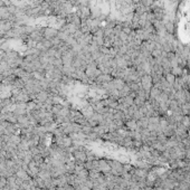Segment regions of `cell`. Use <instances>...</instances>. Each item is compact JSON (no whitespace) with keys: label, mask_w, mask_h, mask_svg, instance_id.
Masks as SVG:
<instances>
[{"label":"cell","mask_w":190,"mask_h":190,"mask_svg":"<svg viewBox=\"0 0 190 190\" xmlns=\"http://www.w3.org/2000/svg\"><path fill=\"white\" fill-rule=\"evenodd\" d=\"M146 100L143 99V97H141L139 95H137L135 97H134V100H133V104H135L138 108H142L144 104H146Z\"/></svg>","instance_id":"cell-7"},{"label":"cell","mask_w":190,"mask_h":190,"mask_svg":"<svg viewBox=\"0 0 190 190\" xmlns=\"http://www.w3.org/2000/svg\"><path fill=\"white\" fill-rule=\"evenodd\" d=\"M180 108H181V111H182V114H184V115H189V113H190V103L186 102V103H184L182 105H180Z\"/></svg>","instance_id":"cell-11"},{"label":"cell","mask_w":190,"mask_h":190,"mask_svg":"<svg viewBox=\"0 0 190 190\" xmlns=\"http://www.w3.org/2000/svg\"><path fill=\"white\" fill-rule=\"evenodd\" d=\"M187 102L190 103V92H188V94H187Z\"/></svg>","instance_id":"cell-17"},{"label":"cell","mask_w":190,"mask_h":190,"mask_svg":"<svg viewBox=\"0 0 190 190\" xmlns=\"http://www.w3.org/2000/svg\"><path fill=\"white\" fill-rule=\"evenodd\" d=\"M125 125H127V129H130L131 131H135V130H138V123H137V121L135 120H129L125 122Z\"/></svg>","instance_id":"cell-8"},{"label":"cell","mask_w":190,"mask_h":190,"mask_svg":"<svg viewBox=\"0 0 190 190\" xmlns=\"http://www.w3.org/2000/svg\"><path fill=\"white\" fill-rule=\"evenodd\" d=\"M161 53H162V49H161V48H154V49L151 51V56L153 57V58H158V57L161 56Z\"/></svg>","instance_id":"cell-14"},{"label":"cell","mask_w":190,"mask_h":190,"mask_svg":"<svg viewBox=\"0 0 190 190\" xmlns=\"http://www.w3.org/2000/svg\"><path fill=\"white\" fill-rule=\"evenodd\" d=\"M112 82H113V85L114 87H115V89H118V91H121V89H123V86L125 85L124 80H122V78H113Z\"/></svg>","instance_id":"cell-5"},{"label":"cell","mask_w":190,"mask_h":190,"mask_svg":"<svg viewBox=\"0 0 190 190\" xmlns=\"http://www.w3.org/2000/svg\"><path fill=\"white\" fill-rule=\"evenodd\" d=\"M120 92V99L121 97H124V96H127V95H130L131 93V89H130V86H129V84L125 83V85L123 86V89L119 91Z\"/></svg>","instance_id":"cell-9"},{"label":"cell","mask_w":190,"mask_h":190,"mask_svg":"<svg viewBox=\"0 0 190 190\" xmlns=\"http://www.w3.org/2000/svg\"><path fill=\"white\" fill-rule=\"evenodd\" d=\"M167 58H168L169 61H172L173 58H176V53H173V51H169V53H167Z\"/></svg>","instance_id":"cell-15"},{"label":"cell","mask_w":190,"mask_h":190,"mask_svg":"<svg viewBox=\"0 0 190 190\" xmlns=\"http://www.w3.org/2000/svg\"><path fill=\"white\" fill-rule=\"evenodd\" d=\"M112 80H113V77H112L111 74H104V73H102L101 75L96 77V80L94 81V84L95 85H102V84L111 82Z\"/></svg>","instance_id":"cell-2"},{"label":"cell","mask_w":190,"mask_h":190,"mask_svg":"<svg viewBox=\"0 0 190 190\" xmlns=\"http://www.w3.org/2000/svg\"><path fill=\"white\" fill-rule=\"evenodd\" d=\"M140 83H141V86L142 89H144L146 92H149L150 93V89H152L153 86V83H152V76L149 75V74H146L141 77L140 80Z\"/></svg>","instance_id":"cell-1"},{"label":"cell","mask_w":190,"mask_h":190,"mask_svg":"<svg viewBox=\"0 0 190 190\" xmlns=\"http://www.w3.org/2000/svg\"><path fill=\"white\" fill-rule=\"evenodd\" d=\"M165 81L169 83L170 85H173V83H175V81H176V76L173 75V74H171V73H168V74H165Z\"/></svg>","instance_id":"cell-12"},{"label":"cell","mask_w":190,"mask_h":190,"mask_svg":"<svg viewBox=\"0 0 190 190\" xmlns=\"http://www.w3.org/2000/svg\"><path fill=\"white\" fill-rule=\"evenodd\" d=\"M182 72H184V68L180 67V66H177V67H172L171 68V74L176 76V77H181L182 76Z\"/></svg>","instance_id":"cell-10"},{"label":"cell","mask_w":190,"mask_h":190,"mask_svg":"<svg viewBox=\"0 0 190 190\" xmlns=\"http://www.w3.org/2000/svg\"><path fill=\"white\" fill-rule=\"evenodd\" d=\"M163 24H165V32H168V34L173 35V34H175V29H176V26H175V24H173V21H172L171 19H168V20L163 21Z\"/></svg>","instance_id":"cell-3"},{"label":"cell","mask_w":190,"mask_h":190,"mask_svg":"<svg viewBox=\"0 0 190 190\" xmlns=\"http://www.w3.org/2000/svg\"><path fill=\"white\" fill-rule=\"evenodd\" d=\"M161 93H162V91L159 89V87H157V86H154V85H153V86H152V89H150V97H151V99H156V100H157L159 96H160V94H161Z\"/></svg>","instance_id":"cell-6"},{"label":"cell","mask_w":190,"mask_h":190,"mask_svg":"<svg viewBox=\"0 0 190 190\" xmlns=\"http://www.w3.org/2000/svg\"><path fill=\"white\" fill-rule=\"evenodd\" d=\"M133 97H131L130 95H127V96H124V97H121L120 100H119V102H120L121 104H123L124 106H127V108H129V106H131L133 104Z\"/></svg>","instance_id":"cell-4"},{"label":"cell","mask_w":190,"mask_h":190,"mask_svg":"<svg viewBox=\"0 0 190 190\" xmlns=\"http://www.w3.org/2000/svg\"><path fill=\"white\" fill-rule=\"evenodd\" d=\"M132 1H133V4H134V5H138V4H140L142 0H132Z\"/></svg>","instance_id":"cell-16"},{"label":"cell","mask_w":190,"mask_h":190,"mask_svg":"<svg viewBox=\"0 0 190 190\" xmlns=\"http://www.w3.org/2000/svg\"><path fill=\"white\" fill-rule=\"evenodd\" d=\"M180 123L184 124L186 127H190V116L189 115H184V116H182V120H181Z\"/></svg>","instance_id":"cell-13"}]
</instances>
